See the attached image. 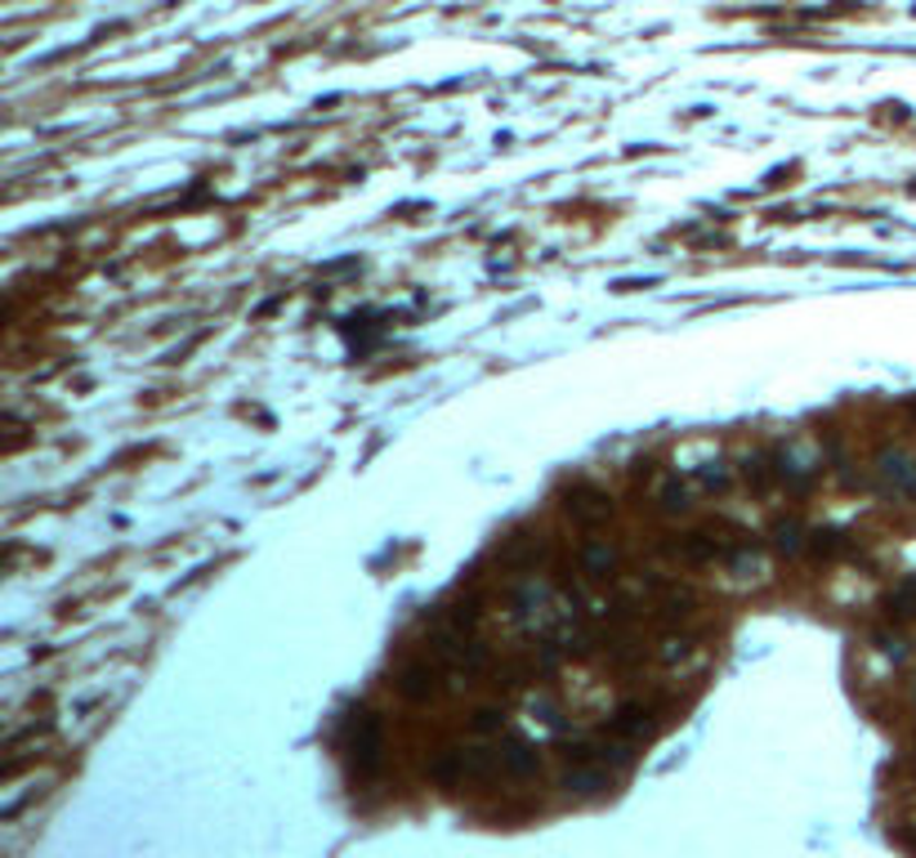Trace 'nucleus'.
<instances>
[{
    "label": "nucleus",
    "instance_id": "nucleus-8",
    "mask_svg": "<svg viewBox=\"0 0 916 858\" xmlns=\"http://www.w3.org/2000/svg\"><path fill=\"white\" fill-rule=\"evenodd\" d=\"M622 568V550L608 546V541H591L586 550H581V572H591L595 581H613Z\"/></svg>",
    "mask_w": 916,
    "mask_h": 858
},
{
    "label": "nucleus",
    "instance_id": "nucleus-7",
    "mask_svg": "<svg viewBox=\"0 0 916 858\" xmlns=\"http://www.w3.org/2000/svg\"><path fill=\"white\" fill-rule=\"evenodd\" d=\"M769 457H774V470H778V483H783V487H791V492H809V487H813L818 474H813L791 448H774Z\"/></svg>",
    "mask_w": 916,
    "mask_h": 858
},
{
    "label": "nucleus",
    "instance_id": "nucleus-14",
    "mask_svg": "<svg viewBox=\"0 0 916 858\" xmlns=\"http://www.w3.org/2000/svg\"><path fill=\"white\" fill-rule=\"evenodd\" d=\"M769 537H774V550L787 555V559L805 550V528H800V519H778V524L769 528Z\"/></svg>",
    "mask_w": 916,
    "mask_h": 858
},
{
    "label": "nucleus",
    "instance_id": "nucleus-16",
    "mask_svg": "<svg viewBox=\"0 0 916 858\" xmlns=\"http://www.w3.org/2000/svg\"><path fill=\"white\" fill-rule=\"evenodd\" d=\"M689 613H693L689 590H661V622H685Z\"/></svg>",
    "mask_w": 916,
    "mask_h": 858
},
{
    "label": "nucleus",
    "instance_id": "nucleus-9",
    "mask_svg": "<svg viewBox=\"0 0 916 858\" xmlns=\"http://www.w3.org/2000/svg\"><path fill=\"white\" fill-rule=\"evenodd\" d=\"M461 769H465V779L474 783H487L502 774V751H487V747H465L461 751Z\"/></svg>",
    "mask_w": 916,
    "mask_h": 858
},
{
    "label": "nucleus",
    "instance_id": "nucleus-6",
    "mask_svg": "<svg viewBox=\"0 0 916 858\" xmlns=\"http://www.w3.org/2000/svg\"><path fill=\"white\" fill-rule=\"evenodd\" d=\"M608 733H617V738H626V742H644V738L653 733V707H644V703H622V707L613 711V720H608Z\"/></svg>",
    "mask_w": 916,
    "mask_h": 858
},
{
    "label": "nucleus",
    "instance_id": "nucleus-17",
    "mask_svg": "<svg viewBox=\"0 0 916 858\" xmlns=\"http://www.w3.org/2000/svg\"><path fill=\"white\" fill-rule=\"evenodd\" d=\"M698 483H702L707 492H729V465H724V461H707V465L698 470Z\"/></svg>",
    "mask_w": 916,
    "mask_h": 858
},
{
    "label": "nucleus",
    "instance_id": "nucleus-20",
    "mask_svg": "<svg viewBox=\"0 0 916 858\" xmlns=\"http://www.w3.org/2000/svg\"><path fill=\"white\" fill-rule=\"evenodd\" d=\"M689 653H693V640H685V635H671V640H666V648H661L666 662H685Z\"/></svg>",
    "mask_w": 916,
    "mask_h": 858
},
{
    "label": "nucleus",
    "instance_id": "nucleus-2",
    "mask_svg": "<svg viewBox=\"0 0 916 858\" xmlns=\"http://www.w3.org/2000/svg\"><path fill=\"white\" fill-rule=\"evenodd\" d=\"M563 510L572 514L576 524H586V528H595V524H604L608 519V492L604 487H595V483H572L568 492H563Z\"/></svg>",
    "mask_w": 916,
    "mask_h": 858
},
{
    "label": "nucleus",
    "instance_id": "nucleus-3",
    "mask_svg": "<svg viewBox=\"0 0 916 858\" xmlns=\"http://www.w3.org/2000/svg\"><path fill=\"white\" fill-rule=\"evenodd\" d=\"M398 694L407 698V703H434L439 698V666L434 662H407L402 671H398Z\"/></svg>",
    "mask_w": 916,
    "mask_h": 858
},
{
    "label": "nucleus",
    "instance_id": "nucleus-1",
    "mask_svg": "<svg viewBox=\"0 0 916 858\" xmlns=\"http://www.w3.org/2000/svg\"><path fill=\"white\" fill-rule=\"evenodd\" d=\"M345 751H349L358 774H376V769H380L385 725H380L376 711H349V720H345Z\"/></svg>",
    "mask_w": 916,
    "mask_h": 858
},
{
    "label": "nucleus",
    "instance_id": "nucleus-12",
    "mask_svg": "<svg viewBox=\"0 0 916 858\" xmlns=\"http://www.w3.org/2000/svg\"><path fill=\"white\" fill-rule=\"evenodd\" d=\"M809 546H813L818 559H841V555L854 550V537L850 533H837V528H818V533H809Z\"/></svg>",
    "mask_w": 916,
    "mask_h": 858
},
{
    "label": "nucleus",
    "instance_id": "nucleus-10",
    "mask_svg": "<svg viewBox=\"0 0 916 858\" xmlns=\"http://www.w3.org/2000/svg\"><path fill=\"white\" fill-rule=\"evenodd\" d=\"M742 479H746V487H752V492L765 496V492L778 483L774 457H769V452H746V457H742Z\"/></svg>",
    "mask_w": 916,
    "mask_h": 858
},
{
    "label": "nucleus",
    "instance_id": "nucleus-5",
    "mask_svg": "<svg viewBox=\"0 0 916 858\" xmlns=\"http://www.w3.org/2000/svg\"><path fill=\"white\" fill-rule=\"evenodd\" d=\"M496 751H502V769H506L510 779H537V774H541V755H537V747H532L528 738L510 733Z\"/></svg>",
    "mask_w": 916,
    "mask_h": 858
},
{
    "label": "nucleus",
    "instance_id": "nucleus-13",
    "mask_svg": "<svg viewBox=\"0 0 916 858\" xmlns=\"http://www.w3.org/2000/svg\"><path fill=\"white\" fill-rule=\"evenodd\" d=\"M657 505H661L666 514H689V510H693V492H689V483L671 474V479L661 483V492H657Z\"/></svg>",
    "mask_w": 916,
    "mask_h": 858
},
{
    "label": "nucleus",
    "instance_id": "nucleus-15",
    "mask_svg": "<svg viewBox=\"0 0 916 858\" xmlns=\"http://www.w3.org/2000/svg\"><path fill=\"white\" fill-rule=\"evenodd\" d=\"M885 613L890 618H916V577L885 594Z\"/></svg>",
    "mask_w": 916,
    "mask_h": 858
},
{
    "label": "nucleus",
    "instance_id": "nucleus-11",
    "mask_svg": "<svg viewBox=\"0 0 916 858\" xmlns=\"http://www.w3.org/2000/svg\"><path fill=\"white\" fill-rule=\"evenodd\" d=\"M563 787L576 792V796H595V792L608 787V774L586 760V764H572V769H568V774H563Z\"/></svg>",
    "mask_w": 916,
    "mask_h": 858
},
{
    "label": "nucleus",
    "instance_id": "nucleus-18",
    "mask_svg": "<svg viewBox=\"0 0 916 858\" xmlns=\"http://www.w3.org/2000/svg\"><path fill=\"white\" fill-rule=\"evenodd\" d=\"M876 648L890 657V662H903L907 657V640L898 631H876Z\"/></svg>",
    "mask_w": 916,
    "mask_h": 858
},
{
    "label": "nucleus",
    "instance_id": "nucleus-21",
    "mask_svg": "<svg viewBox=\"0 0 916 858\" xmlns=\"http://www.w3.org/2000/svg\"><path fill=\"white\" fill-rule=\"evenodd\" d=\"M631 479H635V483H639V479H653V461H648V457L635 461V465H631Z\"/></svg>",
    "mask_w": 916,
    "mask_h": 858
},
{
    "label": "nucleus",
    "instance_id": "nucleus-19",
    "mask_svg": "<svg viewBox=\"0 0 916 858\" xmlns=\"http://www.w3.org/2000/svg\"><path fill=\"white\" fill-rule=\"evenodd\" d=\"M502 729H506V716L496 711V707L474 711V733H502Z\"/></svg>",
    "mask_w": 916,
    "mask_h": 858
},
{
    "label": "nucleus",
    "instance_id": "nucleus-4",
    "mask_svg": "<svg viewBox=\"0 0 916 858\" xmlns=\"http://www.w3.org/2000/svg\"><path fill=\"white\" fill-rule=\"evenodd\" d=\"M876 479L885 483V492H898V496H916V465L903 457V452H876Z\"/></svg>",
    "mask_w": 916,
    "mask_h": 858
}]
</instances>
